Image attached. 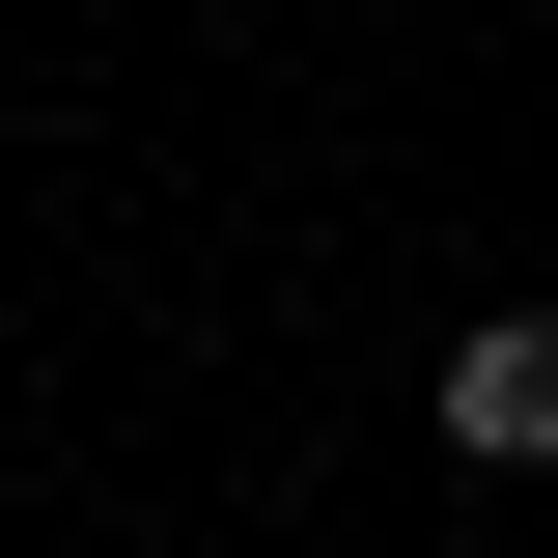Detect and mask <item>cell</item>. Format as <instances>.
<instances>
[{
    "label": "cell",
    "mask_w": 558,
    "mask_h": 558,
    "mask_svg": "<svg viewBox=\"0 0 558 558\" xmlns=\"http://www.w3.org/2000/svg\"><path fill=\"white\" fill-rule=\"evenodd\" d=\"M447 447H475V475H531V447H558V363L475 336V363H447Z\"/></svg>",
    "instance_id": "cell-1"
}]
</instances>
